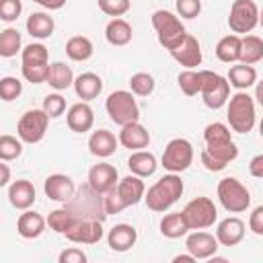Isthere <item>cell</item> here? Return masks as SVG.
I'll list each match as a JSON object with an SVG mask.
<instances>
[{
  "label": "cell",
  "mask_w": 263,
  "mask_h": 263,
  "mask_svg": "<svg viewBox=\"0 0 263 263\" xmlns=\"http://www.w3.org/2000/svg\"><path fill=\"white\" fill-rule=\"evenodd\" d=\"M259 23H261V27H263V10H259Z\"/></svg>",
  "instance_id": "55"
},
{
  "label": "cell",
  "mask_w": 263,
  "mask_h": 263,
  "mask_svg": "<svg viewBox=\"0 0 263 263\" xmlns=\"http://www.w3.org/2000/svg\"><path fill=\"white\" fill-rule=\"evenodd\" d=\"M175 6L183 18H195L201 12V0H177Z\"/></svg>",
  "instance_id": "47"
},
{
  "label": "cell",
  "mask_w": 263,
  "mask_h": 263,
  "mask_svg": "<svg viewBox=\"0 0 263 263\" xmlns=\"http://www.w3.org/2000/svg\"><path fill=\"white\" fill-rule=\"evenodd\" d=\"M218 238L210 232H203V230H195L193 234L187 236L185 240V249L195 257V259H210L216 255L218 251Z\"/></svg>",
  "instance_id": "15"
},
{
  "label": "cell",
  "mask_w": 263,
  "mask_h": 263,
  "mask_svg": "<svg viewBox=\"0 0 263 263\" xmlns=\"http://www.w3.org/2000/svg\"><path fill=\"white\" fill-rule=\"evenodd\" d=\"M21 10H23L21 0H0V18L2 21H6V23L16 21Z\"/></svg>",
  "instance_id": "45"
},
{
  "label": "cell",
  "mask_w": 263,
  "mask_h": 263,
  "mask_svg": "<svg viewBox=\"0 0 263 263\" xmlns=\"http://www.w3.org/2000/svg\"><path fill=\"white\" fill-rule=\"evenodd\" d=\"M193 162V146L185 138H175L166 144L162 152V166L171 173H181L187 171L189 164Z\"/></svg>",
  "instance_id": "11"
},
{
  "label": "cell",
  "mask_w": 263,
  "mask_h": 263,
  "mask_svg": "<svg viewBox=\"0 0 263 263\" xmlns=\"http://www.w3.org/2000/svg\"><path fill=\"white\" fill-rule=\"evenodd\" d=\"M127 166H129V171L134 173V175H138V177H150V175H154V171H156V158H154V154L152 152H146V150H134L132 154H129V158H127Z\"/></svg>",
  "instance_id": "27"
},
{
  "label": "cell",
  "mask_w": 263,
  "mask_h": 263,
  "mask_svg": "<svg viewBox=\"0 0 263 263\" xmlns=\"http://www.w3.org/2000/svg\"><path fill=\"white\" fill-rule=\"evenodd\" d=\"M255 99L259 101V105L263 107V80L257 82V88H255Z\"/></svg>",
  "instance_id": "54"
},
{
  "label": "cell",
  "mask_w": 263,
  "mask_h": 263,
  "mask_svg": "<svg viewBox=\"0 0 263 263\" xmlns=\"http://www.w3.org/2000/svg\"><path fill=\"white\" fill-rule=\"evenodd\" d=\"M152 27L158 35V43L168 51L175 49L187 37V31H185L181 18L168 10H156L152 14Z\"/></svg>",
  "instance_id": "5"
},
{
  "label": "cell",
  "mask_w": 263,
  "mask_h": 263,
  "mask_svg": "<svg viewBox=\"0 0 263 263\" xmlns=\"http://www.w3.org/2000/svg\"><path fill=\"white\" fill-rule=\"evenodd\" d=\"M228 82L238 88V90H245L249 86H253L257 82V70L251 66V64H236V66H230L228 70Z\"/></svg>",
  "instance_id": "30"
},
{
  "label": "cell",
  "mask_w": 263,
  "mask_h": 263,
  "mask_svg": "<svg viewBox=\"0 0 263 263\" xmlns=\"http://www.w3.org/2000/svg\"><path fill=\"white\" fill-rule=\"evenodd\" d=\"M205 76H208V70H185L179 74V88L187 95V97H195L197 92H201L203 88V82H205Z\"/></svg>",
  "instance_id": "32"
},
{
  "label": "cell",
  "mask_w": 263,
  "mask_h": 263,
  "mask_svg": "<svg viewBox=\"0 0 263 263\" xmlns=\"http://www.w3.org/2000/svg\"><path fill=\"white\" fill-rule=\"evenodd\" d=\"M8 199L16 210H27L35 203V187L27 179H18L8 187Z\"/></svg>",
  "instance_id": "24"
},
{
  "label": "cell",
  "mask_w": 263,
  "mask_h": 263,
  "mask_svg": "<svg viewBox=\"0 0 263 263\" xmlns=\"http://www.w3.org/2000/svg\"><path fill=\"white\" fill-rule=\"evenodd\" d=\"M138 240V232L132 224H115L109 234H107V242L113 251L117 253H123V251H129Z\"/></svg>",
  "instance_id": "22"
},
{
  "label": "cell",
  "mask_w": 263,
  "mask_h": 263,
  "mask_svg": "<svg viewBox=\"0 0 263 263\" xmlns=\"http://www.w3.org/2000/svg\"><path fill=\"white\" fill-rule=\"evenodd\" d=\"M43 191H45V195H47L49 199L66 203V201L74 195L76 187H74V181H72L68 175L55 173V175H49V177L45 179V183H43Z\"/></svg>",
  "instance_id": "16"
},
{
  "label": "cell",
  "mask_w": 263,
  "mask_h": 263,
  "mask_svg": "<svg viewBox=\"0 0 263 263\" xmlns=\"http://www.w3.org/2000/svg\"><path fill=\"white\" fill-rule=\"evenodd\" d=\"M249 228L255 232V234H263V205H257L249 218Z\"/></svg>",
  "instance_id": "49"
},
{
  "label": "cell",
  "mask_w": 263,
  "mask_h": 263,
  "mask_svg": "<svg viewBox=\"0 0 263 263\" xmlns=\"http://www.w3.org/2000/svg\"><path fill=\"white\" fill-rule=\"evenodd\" d=\"M105 109H107V115L113 123L117 125H127V123H134L138 121L140 117V109H138V103L134 99L132 92L127 90H115L107 97V103H105Z\"/></svg>",
  "instance_id": "7"
},
{
  "label": "cell",
  "mask_w": 263,
  "mask_h": 263,
  "mask_svg": "<svg viewBox=\"0 0 263 263\" xmlns=\"http://www.w3.org/2000/svg\"><path fill=\"white\" fill-rule=\"evenodd\" d=\"M21 152H23V140L21 138L8 136V134L0 136V158L2 160H14L21 156Z\"/></svg>",
  "instance_id": "40"
},
{
  "label": "cell",
  "mask_w": 263,
  "mask_h": 263,
  "mask_svg": "<svg viewBox=\"0 0 263 263\" xmlns=\"http://www.w3.org/2000/svg\"><path fill=\"white\" fill-rule=\"evenodd\" d=\"M240 47H242V37H238L236 33H232V35H226V37H222L218 41L216 55H218L220 62L230 64V62L240 60Z\"/></svg>",
  "instance_id": "29"
},
{
  "label": "cell",
  "mask_w": 263,
  "mask_h": 263,
  "mask_svg": "<svg viewBox=\"0 0 263 263\" xmlns=\"http://www.w3.org/2000/svg\"><path fill=\"white\" fill-rule=\"evenodd\" d=\"M228 95H230V82H228V78H224V76L208 70V76H205V82H203V88H201V99H203L205 107L220 109L222 105H226Z\"/></svg>",
  "instance_id": "13"
},
{
  "label": "cell",
  "mask_w": 263,
  "mask_h": 263,
  "mask_svg": "<svg viewBox=\"0 0 263 263\" xmlns=\"http://www.w3.org/2000/svg\"><path fill=\"white\" fill-rule=\"evenodd\" d=\"M195 261V257L189 253V255H177L175 259H173V263H193Z\"/></svg>",
  "instance_id": "53"
},
{
  "label": "cell",
  "mask_w": 263,
  "mask_h": 263,
  "mask_svg": "<svg viewBox=\"0 0 263 263\" xmlns=\"http://www.w3.org/2000/svg\"><path fill=\"white\" fill-rule=\"evenodd\" d=\"M129 88L138 97L152 95V90H154V78H152V74H148V72H136L129 78Z\"/></svg>",
  "instance_id": "41"
},
{
  "label": "cell",
  "mask_w": 263,
  "mask_h": 263,
  "mask_svg": "<svg viewBox=\"0 0 263 263\" xmlns=\"http://www.w3.org/2000/svg\"><path fill=\"white\" fill-rule=\"evenodd\" d=\"M88 183L99 191V193H109L119 181H117V168L109 162H99L88 171Z\"/></svg>",
  "instance_id": "18"
},
{
  "label": "cell",
  "mask_w": 263,
  "mask_h": 263,
  "mask_svg": "<svg viewBox=\"0 0 263 263\" xmlns=\"http://www.w3.org/2000/svg\"><path fill=\"white\" fill-rule=\"evenodd\" d=\"M249 173L257 179H263V154H257L249 162Z\"/></svg>",
  "instance_id": "50"
},
{
  "label": "cell",
  "mask_w": 263,
  "mask_h": 263,
  "mask_svg": "<svg viewBox=\"0 0 263 263\" xmlns=\"http://www.w3.org/2000/svg\"><path fill=\"white\" fill-rule=\"evenodd\" d=\"M74 222H76V216H74L68 208L53 210V212L47 216V224H49V228L55 230V232H60V234H64Z\"/></svg>",
  "instance_id": "38"
},
{
  "label": "cell",
  "mask_w": 263,
  "mask_h": 263,
  "mask_svg": "<svg viewBox=\"0 0 263 263\" xmlns=\"http://www.w3.org/2000/svg\"><path fill=\"white\" fill-rule=\"evenodd\" d=\"M183 181L177 173H171V175H164L160 177L144 195L146 199V205L148 210L152 212H164L168 210L181 195H183Z\"/></svg>",
  "instance_id": "4"
},
{
  "label": "cell",
  "mask_w": 263,
  "mask_h": 263,
  "mask_svg": "<svg viewBox=\"0 0 263 263\" xmlns=\"http://www.w3.org/2000/svg\"><path fill=\"white\" fill-rule=\"evenodd\" d=\"M58 261H60V263H86V255H84L80 249L72 247V249L62 251L60 257H58Z\"/></svg>",
  "instance_id": "48"
},
{
  "label": "cell",
  "mask_w": 263,
  "mask_h": 263,
  "mask_svg": "<svg viewBox=\"0 0 263 263\" xmlns=\"http://www.w3.org/2000/svg\"><path fill=\"white\" fill-rule=\"evenodd\" d=\"M171 55L181 64V66H185V68H195V66H199L201 64V47H199V41L193 37V35H189L187 33V37L175 47V49H171Z\"/></svg>",
  "instance_id": "17"
},
{
  "label": "cell",
  "mask_w": 263,
  "mask_h": 263,
  "mask_svg": "<svg viewBox=\"0 0 263 263\" xmlns=\"http://www.w3.org/2000/svg\"><path fill=\"white\" fill-rule=\"evenodd\" d=\"M218 199L222 203V208L230 214H238L245 212L251 203V193L249 189L234 177H224L218 183Z\"/></svg>",
  "instance_id": "8"
},
{
  "label": "cell",
  "mask_w": 263,
  "mask_h": 263,
  "mask_svg": "<svg viewBox=\"0 0 263 263\" xmlns=\"http://www.w3.org/2000/svg\"><path fill=\"white\" fill-rule=\"evenodd\" d=\"M47 121L49 115L43 109H29L27 113L21 115L16 123V134L25 144H37L43 140L47 132Z\"/></svg>",
  "instance_id": "10"
},
{
  "label": "cell",
  "mask_w": 263,
  "mask_h": 263,
  "mask_svg": "<svg viewBox=\"0 0 263 263\" xmlns=\"http://www.w3.org/2000/svg\"><path fill=\"white\" fill-rule=\"evenodd\" d=\"M43 111L49 115V117H60L64 111H66V99L62 95H47L43 99Z\"/></svg>",
  "instance_id": "44"
},
{
  "label": "cell",
  "mask_w": 263,
  "mask_h": 263,
  "mask_svg": "<svg viewBox=\"0 0 263 263\" xmlns=\"http://www.w3.org/2000/svg\"><path fill=\"white\" fill-rule=\"evenodd\" d=\"M21 49V33L16 29H4L0 33V55L12 58Z\"/></svg>",
  "instance_id": "39"
},
{
  "label": "cell",
  "mask_w": 263,
  "mask_h": 263,
  "mask_svg": "<svg viewBox=\"0 0 263 263\" xmlns=\"http://www.w3.org/2000/svg\"><path fill=\"white\" fill-rule=\"evenodd\" d=\"M45 224H47V220L41 214H37V212H25L16 220V232L23 238H37L45 230Z\"/></svg>",
  "instance_id": "25"
},
{
  "label": "cell",
  "mask_w": 263,
  "mask_h": 263,
  "mask_svg": "<svg viewBox=\"0 0 263 263\" xmlns=\"http://www.w3.org/2000/svg\"><path fill=\"white\" fill-rule=\"evenodd\" d=\"M47 82L49 86H53L55 90H64L70 84H74V74L72 68L66 66L64 62H55L49 66V74H47Z\"/></svg>",
  "instance_id": "35"
},
{
  "label": "cell",
  "mask_w": 263,
  "mask_h": 263,
  "mask_svg": "<svg viewBox=\"0 0 263 263\" xmlns=\"http://www.w3.org/2000/svg\"><path fill=\"white\" fill-rule=\"evenodd\" d=\"M259 23V8L253 0H234L228 14V25L234 33H249Z\"/></svg>",
  "instance_id": "12"
},
{
  "label": "cell",
  "mask_w": 263,
  "mask_h": 263,
  "mask_svg": "<svg viewBox=\"0 0 263 263\" xmlns=\"http://www.w3.org/2000/svg\"><path fill=\"white\" fill-rule=\"evenodd\" d=\"M33 2H37V4H41L45 8H49V10H58V8H62L66 4V0H33Z\"/></svg>",
  "instance_id": "51"
},
{
  "label": "cell",
  "mask_w": 263,
  "mask_h": 263,
  "mask_svg": "<svg viewBox=\"0 0 263 263\" xmlns=\"http://www.w3.org/2000/svg\"><path fill=\"white\" fill-rule=\"evenodd\" d=\"M92 51H95L92 41H90L88 37H84V35H74V37H70L68 43H66V53H68V58L74 60V62H84V60H88V58L92 55Z\"/></svg>",
  "instance_id": "34"
},
{
  "label": "cell",
  "mask_w": 263,
  "mask_h": 263,
  "mask_svg": "<svg viewBox=\"0 0 263 263\" xmlns=\"http://www.w3.org/2000/svg\"><path fill=\"white\" fill-rule=\"evenodd\" d=\"M74 90H76L78 99L90 101V99L99 97V92L103 90V80L95 72H84L74 78Z\"/></svg>",
  "instance_id": "26"
},
{
  "label": "cell",
  "mask_w": 263,
  "mask_h": 263,
  "mask_svg": "<svg viewBox=\"0 0 263 263\" xmlns=\"http://www.w3.org/2000/svg\"><path fill=\"white\" fill-rule=\"evenodd\" d=\"M117 138H119V144L123 148H129V150H142V148H148V144H150L148 129L138 121L121 125V132Z\"/></svg>",
  "instance_id": "20"
},
{
  "label": "cell",
  "mask_w": 263,
  "mask_h": 263,
  "mask_svg": "<svg viewBox=\"0 0 263 263\" xmlns=\"http://www.w3.org/2000/svg\"><path fill=\"white\" fill-rule=\"evenodd\" d=\"M64 208H68L76 218H84V220H105L109 214L105 210V195L99 193L90 183L76 187L74 195L64 203Z\"/></svg>",
  "instance_id": "2"
},
{
  "label": "cell",
  "mask_w": 263,
  "mask_h": 263,
  "mask_svg": "<svg viewBox=\"0 0 263 263\" xmlns=\"http://www.w3.org/2000/svg\"><path fill=\"white\" fill-rule=\"evenodd\" d=\"M21 92H23V84H21L18 78L4 76L0 80V97H2V101H14V99L21 97Z\"/></svg>",
  "instance_id": "42"
},
{
  "label": "cell",
  "mask_w": 263,
  "mask_h": 263,
  "mask_svg": "<svg viewBox=\"0 0 263 263\" xmlns=\"http://www.w3.org/2000/svg\"><path fill=\"white\" fill-rule=\"evenodd\" d=\"M216 238L224 247H234L245 238V222L240 218H226L216 228Z\"/></svg>",
  "instance_id": "21"
},
{
  "label": "cell",
  "mask_w": 263,
  "mask_h": 263,
  "mask_svg": "<svg viewBox=\"0 0 263 263\" xmlns=\"http://www.w3.org/2000/svg\"><path fill=\"white\" fill-rule=\"evenodd\" d=\"M203 140H205V148L201 150V164L212 173L226 168V164L238 156V148L232 142L230 129L224 123L214 121L205 125Z\"/></svg>",
  "instance_id": "1"
},
{
  "label": "cell",
  "mask_w": 263,
  "mask_h": 263,
  "mask_svg": "<svg viewBox=\"0 0 263 263\" xmlns=\"http://www.w3.org/2000/svg\"><path fill=\"white\" fill-rule=\"evenodd\" d=\"M132 35H134L132 25L125 18H119V16L109 21L107 27H105V37L111 45H127L132 41Z\"/></svg>",
  "instance_id": "28"
},
{
  "label": "cell",
  "mask_w": 263,
  "mask_h": 263,
  "mask_svg": "<svg viewBox=\"0 0 263 263\" xmlns=\"http://www.w3.org/2000/svg\"><path fill=\"white\" fill-rule=\"evenodd\" d=\"M23 70V76L33 82V84H39V82H47V74H49V66H21Z\"/></svg>",
  "instance_id": "46"
},
{
  "label": "cell",
  "mask_w": 263,
  "mask_h": 263,
  "mask_svg": "<svg viewBox=\"0 0 263 263\" xmlns=\"http://www.w3.org/2000/svg\"><path fill=\"white\" fill-rule=\"evenodd\" d=\"M8 181H10V168L4 160V162H0V185H8Z\"/></svg>",
  "instance_id": "52"
},
{
  "label": "cell",
  "mask_w": 263,
  "mask_h": 263,
  "mask_svg": "<svg viewBox=\"0 0 263 263\" xmlns=\"http://www.w3.org/2000/svg\"><path fill=\"white\" fill-rule=\"evenodd\" d=\"M228 123L234 132L238 134H247L253 129L255 125V103L247 92H236L230 97L228 101Z\"/></svg>",
  "instance_id": "6"
},
{
  "label": "cell",
  "mask_w": 263,
  "mask_h": 263,
  "mask_svg": "<svg viewBox=\"0 0 263 263\" xmlns=\"http://www.w3.org/2000/svg\"><path fill=\"white\" fill-rule=\"evenodd\" d=\"M259 134H261V138H263V119H261V123H259Z\"/></svg>",
  "instance_id": "56"
},
{
  "label": "cell",
  "mask_w": 263,
  "mask_h": 263,
  "mask_svg": "<svg viewBox=\"0 0 263 263\" xmlns=\"http://www.w3.org/2000/svg\"><path fill=\"white\" fill-rule=\"evenodd\" d=\"M183 216L189 230H203L216 222L218 212L210 197H195L183 208Z\"/></svg>",
  "instance_id": "9"
},
{
  "label": "cell",
  "mask_w": 263,
  "mask_h": 263,
  "mask_svg": "<svg viewBox=\"0 0 263 263\" xmlns=\"http://www.w3.org/2000/svg\"><path fill=\"white\" fill-rule=\"evenodd\" d=\"M97 2H99V8L109 16H121L132 6L129 0H97Z\"/></svg>",
  "instance_id": "43"
},
{
  "label": "cell",
  "mask_w": 263,
  "mask_h": 263,
  "mask_svg": "<svg viewBox=\"0 0 263 263\" xmlns=\"http://www.w3.org/2000/svg\"><path fill=\"white\" fill-rule=\"evenodd\" d=\"M144 195H146V187L142 177L132 173L123 177L109 193H105V210L107 214H119L121 210L136 205L140 199H144Z\"/></svg>",
  "instance_id": "3"
},
{
  "label": "cell",
  "mask_w": 263,
  "mask_h": 263,
  "mask_svg": "<svg viewBox=\"0 0 263 263\" xmlns=\"http://www.w3.org/2000/svg\"><path fill=\"white\" fill-rule=\"evenodd\" d=\"M261 60H263V39L257 35H245L240 47V62L253 66Z\"/></svg>",
  "instance_id": "36"
},
{
  "label": "cell",
  "mask_w": 263,
  "mask_h": 263,
  "mask_svg": "<svg viewBox=\"0 0 263 263\" xmlns=\"http://www.w3.org/2000/svg\"><path fill=\"white\" fill-rule=\"evenodd\" d=\"M21 60H23V66H49V64H47V60H49L47 47L41 45V43H31V45H27V47L23 49Z\"/></svg>",
  "instance_id": "37"
},
{
  "label": "cell",
  "mask_w": 263,
  "mask_h": 263,
  "mask_svg": "<svg viewBox=\"0 0 263 263\" xmlns=\"http://www.w3.org/2000/svg\"><path fill=\"white\" fill-rule=\"evenodd\" d=\"M66 121H68V127H70L72 132L84 134V132H88V129L92 127V123H95V113H92L90 105H88L86 101H82V103H76V105H72V107L68 109Z\"/></svg>",
  "instance_id": "19"
},
{
  "label": "cell",
  "mask_w": 263,
  "mask_h": 263,
  "mask_svg": "<svg viewBox=\"0 0 263 263\" xmlns=\"http://www.w3.org/2000/svg\"><path fill=\"white\" fill-rule=\"evenodd\" d=\"M189 226L185 222V216L183 212H173V214H166L162 220H160V232L162 236L166 238H181L183 234H187Z\"/></svg>",
  "instance_id": "33"
},
{
  "label": "cell",
  "mask_w": 263,
  "mask_h": 263,
  "mask_svg": "<svg viewBox=\"0 0 263 263\" xmlns=\"http://www.w3.org/2000/svg\"><path fill=\"white\" fill-rule=\"evenodd\" d=\"M64 236L72 242H82V245H95L103 238V222L101 220H84L76 218V222L64 232Z\"/></svg>",
  "instance_id": "14"
},
{
  "label": "cell",
  "mask_w": 263,
  "mask_h": 263,
  "mask_svg": "<svg viewBox=\"0 0 263 263\" xmlns=\"http://www.w3.org/2000/svg\"><path fill=\"white\" fill-rule=\"evenodd\" d=\"M53 18L45 12H33L29 18H27V31L31 37H37V39H47L51 37L53 33Z\"/></svg>",
  "instance_id": "31"
},
{
  "label": "cell",
  "mask_w": 263,
  "mask_h": 263,
  "mask_svg": "<svg viewBox=\"0 0 263 263\" xmlns=\"http://www.w3.org/2000/svg\"><path fill=\"white\" fill-rule=\"evenodd\" d=\"M117 144H119V138H115L109 129H97L88 138V150L99 158L111 156L117 150Z\"/></svg>",
  "instance_id": "23"
}]
</instances>
